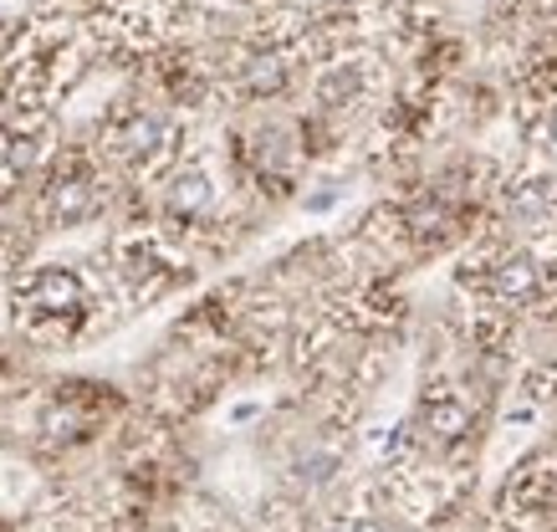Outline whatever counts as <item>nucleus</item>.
<instances>
[{
  "label": "nucleus",
  "instance_id": "6e6552de",
  "mask_svg": "<svg viewBox=\"0 0 557 532\" xmlns=\"http://www.w3.org/2000/svg\"><path fill=\"white\" fill-rule=\"evenodd\" d=\"M322 532H388L379 517H369V512H354V517H333Z\"/></svg>",
  "mask_w": 557,
  "mask_h": 532
},
{
  "label": "nucleus",
  "instance_id": "f03ea898",
  "mask_svg": "<svg viewBox=\"0 0 557 532\" xmlns=\"http://www.w3.org/2000/svg\"><path fill=\"white\" fill-rule=\"evenodd\" d=\"M102 144H108V154L119 159V164H128V170H153V164L174 149V128L159 119V113L123 108L119 119L108 123Z\"/></svg>",
  "mask_w": 557,
  "mask_h": 532
},
{
  "label": "nucleus",
  "instance_id": "20e7f679",
  "mask_svg": "<svg viewBox=\"0 0 557 532\" xmlns=\"http://www.w3.org/2000/svg\"><path fill=\"white\" fill-rule=\"evenodd\" d=\"M98 210V185L92 174H62L57 185L47 189V215L51 225H77Z\"/></svg>",
  "mask_w": 557,
  "mask_h": 532
},
{
  "label": "nucleus",
  "instance_id": "39448f33",
  "mask_svg": "<svg viewBox=\"0 0 557 532\" xmlns=\"http://www.w3.org/2000/svg\"><path fill=\"white\" fill-rule=\"evenodd\" d=\"M210 206H215V180H210L200 164L180 170L170 180V189H164V210H170V215H180V221H189V215H205Z\"/></svg>",
  "mask_w": 557,
  "mask_h": 532
},
{
  "label": "nucleus",
  "instance_id": "1a4fd4ad",
  "mask_svg": "<svg viewBox=\"0 0 557 532\" xmlns=\"http://www.w3.org/2000/svg\"><path fill=\"white\" fill-rule=\"evenodd\" d=\"M547 138H553V144H557V113H553V119H547Z\"/></svg>",
  "mask_w": 557,
  "mask_h": 532
},
{
  "label": "nucleus",
  "instance_id": "423d86ee",
  "mask_svg": "<svg viewBox=\"0 0 557 532\" xmlns=\"http://www.w3.org/2000/svg\"><path fill=\"white\" fill-rule=\"evenodd\" d=\"M420 430L435 441V446H460V441L471 435V410L450 395H435V399H424Z\"/></svg>",
  "mask_w": 557,
  "mask_h": 532
},
{
  "label": "nucleus",
  "instance_id": "7ed1b4c3",
  "mask_svg": "<svg viewBox=\"0 0 557 532\" xmlns=\"http://www.w3.org/2000/svg\"><path fill=\"white\" fill-rule=\"evenodd\" d=\"M47 128L41 123H11L0 128V189L16 185L21 174H32L41 159H47Z\"/></svg>",
  "mask_w": 557,
  "mask_h": 532
},
{
  "label": "nucleus",
  "instance_id": "f257e3e1",
  "mask_svg": "<svg viewBox=\"0 0 557 532\" xmlns=\"http://www.w3.org/2000/svg\"><path fill=\"white\" fill-rule=\"evenodd\" d=\"M16 312L41 338H67L87 312V282L67 267H36L16 287Z\"/></svg>",
  "mask_w": 557,
  "mask_h": 532
},
{
  "label": "nucleus",
  "instance_id": "0eeeda50",
  "mask_svg": "<svg viewBox=\"0 0 557 532\" xmlns=\"http://www.w3.org/2000/svg\"><path fill=\"white\" fill-rule=\"evenodd\" d=\"M491 287H496V297H507V302H527V297L537 293V261L532 257H502L496 261V272H491Z\"/></svg>",
  "mask_w": 557,
  "mask_h": 532
}]
</instances>
